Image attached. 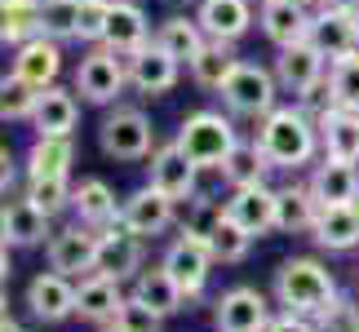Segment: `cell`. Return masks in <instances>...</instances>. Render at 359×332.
<instances>
[{
	"label": "cell",
	"instance_id": "603a6c76",
	"mask_svg": "<svg viewBox=\"0 0 359 332\" xmlns=\"http://www.w3.org/2000/svg\"><path fill=\"white\" fill-rule=\"evenodd\" d=\"M196 18L209 40H236L253 27V0H200Z\"/></svg>",
	"mask_w": 359,
	"mask_h": 332
},
{
	"label": "cell",
	"instance_id": "681fc988",
	"mask_svg": "<svg viewBox=\"0 0 359 332\" xmlns=\"http://www.w3.org/2000/svg\"><path fill=\"white\" fill-rule=\"evenodd\" d=\"M0 332H27L22 324H13V319H5V324H0Z\"/></svg>",
	"mask_w": 359,
	"mask_h": 332
},
{
	"label": "cell",
	"instance_id": "d590c367",
	"mask_svg": "<svg viewBox=\"0 0 359 332\" xmlns=\"http://www.w3.org/2000/svg\"><path fill=\"white\" fill-rule=\"evenodd\" d=\"M204 240H209L213 261H222V266H240V261L248 257V248H253V235H248L231 213L217 217V221H213V230L204 235Z\"/></svg>",
	"mask_w": 359,
	"mask_h": 332
},
{
	"label": "cell",
	"instance_id": "484cf974",
	"mask_svg": "<svg viewBox=\"0 0 359 332\" xmlns=\"http://www.w3.org/2000/svg\"><path fill=\"white\" fill-rule=\"evenodd\" d=\"M311 240L320 248H328V253H351V248H359V209L355 204H328V209H320Z\"/></svg>",
	"mask_w": 359,
	"mask_h": 332
},
{
	"label": "cell",
	"instance_id": "db71d44e",
	"mask_svg": "<svg viewBox=\"0 0 359 332\" xmlns=\"http://www.w3.org/2000/svg\"><path fill=\"white\" fill-rule=\"evenodd\" d=\"M355 209H359V204H355Z\"/></svg>",
	"mask_w": 359,
	"mask_h": 332
},
{
	"label": "cell",
	"instance_id": "9c48e42d",
	"mask_svg": "<svg viewBox=\"0 0 359 332\" xmlns=\"http://www.w3.org/2000/svg\"><path fill=\"white\" fill-rule=\"evenodd\" d=\"M213 253H209V240L204 235H191L182 230L177 240L164 248V270L177 279V288L187 293V301H196L204 293V284H209V275H213Z\"/></svg>",
	"mask_w": 359,
	"mask_h": 332
},
{
	"label": "cell",
	"instance_id": "e575fe53",
	"mask_svg": "<svg viewBox=\"0 0 359 332\" xmlns=\"http://www.w3.org/2000/svg\"><path fill=\"white\" fill-rule=\"evenodd\" d=\"M5 213H9V244H13V248L49 244V235H53V230H49V221H53V217H49L45 209H36V204L27 200V195H22V200H13Z\"/></svg>",
	"mask_w": 359,
	"mask_h": 332
},
{
	"label": "cell",
	"instance_id": "2e32d148",
	"mask_svg": "<svg viewBox=\"0 0 359 332\" xmlns=\"http://www.w3.org/2000/svg\"><path fill=\"white\" fill-rule=\"evenodd\" d=\"M124 67H129V89L147 93V98H160V93H169L177 85V76H182V62L169 58L156 40L142 49H133L129 58H124Z\"/></svg>",
	"mask_w": 359,
	"mask_h": 332
},
{
	"label": "cell",
	"instance_id": "74e56055",
	"mask_svg": "<svg viewBox=\"0 0 359 332\" xmlns=\"http://www.w3.org/2000/svg\"><path fill=\"white\" fill-rule=\"evenodd\" d=\"M40 27L53 40H80V0H40Z\"/></svg>",
	"mask_w": 359,
	"mask_h": 332
},
{
	"label": "cell",
	"instance_id": "3957f363",
	"mask_svg": "<svg viewBox=\"0 0 359 332\" xmlns=\"http://www.w3.org/2000/svg\"><path fill=\"white\" fill-rule=\"evenodd\" d=\"M98 146H102V155H111L120 164L151 160V151H156V129H151L147 111L111 106L102 116V124H98Z\"/></svg>",
	"mask_w": 359,
	"mask_h": 332
},
{
	"label": "cell",
	"instance_id": "f907efd6",
	"mask_svg": "<svg viewBox=\"0 0 359 332\" xmlns=\"http://www.w3.org/2000/svg\"><path fill=\"white\" fill-rule=\"evenodd\" d=\"M311 9H324V5H337V0H306Z\"/></svg>",
	"mask_w": 359,
	"mask_h": 332
},
{
	"label": "cell",
	"instance_id": "5b68a950",
	"mask_svg": "<svg viewBox=\"0 0 359 332\" xmlns=\"http://www.w3.org/2000/svg\"><path fill=\"white\" fill-rule=\"evenodd\" d=\"M80 102L89 106H116V98L129 89V67H124V53H111L107 45H93L76 67V85Z\"/></svg>",
	"mask_w": 359,
	"mask_h": 332
},
{
	"label": "cell",
	"instance_id": "816d5d0a",
	"mask_svg": "<svg viewBox=\"0 0 359 332\" xmlns=\"http://www.w3.org/2000/svg\"><path fill=\"white\" fill-rule=\"evenodd\" d=\"M102 332H124V328H120V324H107V328H102Z\"/></svg>",
	"mask_w": 359,
	"mask_h": 332
},
{
	"label": "cell",
	"instance_id": "cb8c5ba5",
	"mask_svg": "<svg viewBox=\"0 0 359 332\" xmlns=\"http://www.w3.org/2000/svg\"><path fill=\"white\" fill-rule=\"evenodd\" d=\"M226 213L257 240V235L275 230V191H271L266 182H257V186H236V191H231V200H226Z\"/></svg>",
	"mask_w": 359,
	"mask_h": 332
},
{
	"label": "cell",
	"instance_id": "d4e9b609",
	"mask_svg": "<svg viewBox=\"0 0 359 332\" xmlns=\"http://www.w3.org/2000/svg\"><path fill=\"white\" fill-rule=\"evenodd\" d=\"M315 217H320V200L306 182H293V186H280L275 191V230L284 235H311L315 230Z\"/></svg>",
	"mask_w": 359,
	"mask_h": 332
},
{
	"label": "cell",
	"instance_id": "b9f144b4",
	"mask_svg": "<svg viewBox=\"0 0 359 332\" xmlns=\"http://www.w3.org/2000/svg\"><path fill=\"white\" fill-rule=\"evenodd\" d=\"M107 13H111V0H80V40L85 45H102Z\"/></svg>",
	"mask_w": 359,
	"mask_h": 332
},
{
	"label": "cell",
	"instance_id": "52a82bcc",
	"mask_svg": "<svg viewBox=\"0 0 359 332\" xmlns=\"http://www.w3.org/2000/svg\"><path fill=\"white\" fill-rule=\"evenodd\" d=\"M306 40L324 53L328 62L359 53V0H337V5L315 9Z\"/></svg>",
	"mask_w": 359,
	"mask_h": 332
},
{
	"label": "cell",
	"instance_id": "4dcf8cb0",
	"mask_svg": "<svg viewBox=\"0 0 359 332\" xmlns=\"http://www.w3.org/2000/svg\"><path fill=\"white\" fill-rule=\"evenodd\" d=\"M187 67H191V80H196L200 89H222L231 80V71L240 67V58H236V45H231V40H204V49Z\"/></svg>",
	"mask_w": 359,
	"mask_h": 332
},
{
	"label": "cell",
	"instance_id": "d6986e66",
	"mask_svg": "<svg viewBox=\"0 0 359 332\" xmlns=\"http://www.w3.org/2000/svg\"><path fill=\"white\" fill-rule=\"evenodd\" d=\"M124 288H120V279H111V275H85V279L76 284V314L85 324H98V328H107V324H116V314H120V306H124Z\"/></svg>",
	"mask_w": 359,
	"mask_h": 332
},
{
	"label": "cell",
	"instance_id": "30bf717a",
	"mask_svg": "<svg viewBox=\"0 0 359 332\" xmlns=\"http://www.w3.org/2000/svg\"><path fill=\"white\" fill-rule=\"evenodd\" d=\"M45 261H49V270L67 275V279H76V275H93V261H98V230L85 226V221L53 230L49 244H45Z\"/></svg>",
	"mask_w": 359,
	"mask_h": 332
},
{
	"label": "cell",
	"instance_id": "4316f807",
	"mask_svg": "<svg viewBox=\"0 0 359 332\" xmlns=\"http://www.w3.org/2000/svg\"><path fill=\"white\" fill-rule=\"evenodd\" d=\"M72 209H76V221L102 230V226H111V221L120 217V200H116V191L107 186L102 177H85V182L72 191Z\"/></svg>",
	"mask_w": 359,
	"mask_h": 332
},
{
	"label": "cell",
	"instance_id": "60d3db41",
	"mask_svg": "<svg viewBox=\"0 0 359 332\" xmlns=\"http://www.w3.org/2000/svg\"><path fill=\"white\" fill-rule=\"evenodd\" d=\"M116 324H120L124 332H160V328H164V314H156V310L147 306V301L129 297V301H124V306H120Z\"/></svg>",
	"mask_w": 359,
	"mask_h": 332
},
{
	"label": "cell",
	"instance_id": "7c38bea8",
	"mask_svg": "<svg viewBox=\"0 0 359 332\" xmlns=\"http://www.w3.org/2000/svg\"><path fill=\"white\" fill-rule=\"evenodd\" d=\"M98 275H111V279H137L142 275V235L129 230L124 221L116 217L111 226L98 230V261H93Z\"/></svg>",
	"mask_w": 359,
	"mask_h": 332
},
{
	"label": "cell",
	"instance_id": "f1b7e54d",
	"mask_svg": "<svg viewBox=\"0 0 359 332\" xmlns=\"http://www.w3.org/2000/svg\"><path fill=\"white\" fill-rule=\"evenodd\" d=\"M320 142H324V155L359 164V111H351V106L324 111L320 116Z\"/></svg>",
	"mask_w": 359,
	"mask_h": 332
},
{
	"label": "cell",
	"instance_id": "ffe728a7",
	"mask_svg": "<svg viewBox=\"0 0 359 332\" xmlns=\"http://www.w3.org/2000/svg\"><path fill=\"white\" fill-rule=\"evenodd\" d=\"M306 186L315 191L320 209H328V204H359V164H355V160L324 155V160L311 169Z\"/></svg>",
	"mask_w": 359,
	"mask_h": 332
},
{
	"label": "cell",
	"instance_id": "5bb4252c",
	"mask_svg": "<svg viewBox=\"0 0 359 332\" xmlns=\"http://www.w3.org/2000/svg\"><path fill=\"white\" fill-rule=\"evenodd\" d=\"M271 71H275V80H280L284 93L302 98V93H311L328 76V58L311 45V40H297V45H284L280 53H275V67H271Z\"/></svg>",
	"mask_w": 359,
	"mask_h": 332
},
{
	"label": "cell",
	"instance_id": "8d00e7d4",
	"mask_svg": "<svg viewBox=\"0 0 359 332\" xmlns=\"http://www.w3.org/2000/svg\"><path fill=\"white\" fill-rule=\"evenodd\" d=\"M40 89H32L18 71H5L0 76V124H18V120H32Z\"/></svg>",
	"mask_w": 359,
	"mask_h": 332
},
{
	"label": "cell",
	"instance_id": "ee69618b",
	"mask_svg": "<svg viewBox=\"0 0 359 332\" xmlns=\"http://www.w3.org/2000/svg\"><path fill=\"white\" fill-rule=\"evenodd\" d=\"M266 332H320V324H315L311 314H293V310H284V314H275V319H271Z\"/></svg>",
	"mask_w": 359,
	"mask_h": 332
},
{
	"label": "cell",
	"instance_id": "d6a6232c",
	"mask_svg": "<svg viewBox=\"0 0 359 332\" xmlns=\"http://www.w3.org/2000/svg\"><path fill=\"white\" fill-rule=\"evenodd\" d=\"M204 40L209 36H204L200 18H187V13H173V18H164L156 27V45L169 53V58H177V62H191L204 49Z\"/></svg>",
	"mask_w": 359,
	"mask_h": 332
},
{
	"label": "cell",
	"instance_id": "8fae6325",
	"mask_svg": "<svg viewBox=\"0 0 359 332\" xmlns=\"http://www.w3.org/2000/svg\"><path fill=\"white\" fill-rule=\"evenodd\" d=\"M271 319H275V314H271L266 293H257V288H248V284L226 288V293L213 301L217 332H266Z\"/></svg>",
	"mask_w": 359,
	"mask_h": 332
},
{
	"label": "cell",
	"instance_id": "8992f818",
	"mask_svg": "<svg viewBox=\"0 0 359 332\" xmlns=\"http://www.w3.org/2000/svg\"><path fill=\"white\" fill-rule=\"evenodd\" d=\"M222 102L231 116H244V120H262V116H271L275 111V93H280V80H275L271 67H257V62H244L231 71V80L222 89Z\"/></svg>",
	"mask_w": 359,
	"mask_h": 332
},
{
	"label": "cell",
	"instance_id": "f35d334b",
	"mask_svg": "<svg viewBox=\"0 0 359 332\" xmlns=\"http://www.w3.org/2000/svg\"><path fill=\"white\" fill-rule=\"evenodd\" d=\"M72 182L67 177H27V191L22 195L36 204V209H45L49 217H58L62 209H72Z\"/></svg>",
	"mask_w": 359,
	"mask_h": 332
},
{
	"label": "cell",
	"instance_id": "ba28073f",
	"mask_svg": "<svg viewBox=\"0 0 359 332\" xmlns=\"http://www.w3.org/2000/svg\"><path fill=\"white\" fill-rule=\"evenodd\" d=\"M147 182L156 186V191H164L169 200H177V204H191L200 195V164L182 151V142H164V146H156L151 151V164H147Z\"/></svg>",
	"mask_w": 359,
	"mask_h": 332
},
{
	"label": "cell",
	"instance_id": "e0dca14e",
	"mask_svg": "<svg viewBox=\"0 0 359 332\" xmlns=\"http://www.w3.org/2000/svg\"><path fill=\"white\" fill-rule=\"evenodd\" d=\"M27 310L36 314L40 324H62L76 314V284L58 270H40L32 284H27Z\"/></svg>",
	"mask_w": 359,
	"mask_h": 332
},
{
	"label": "cell",
	"instance_id": "c3c4849f",
	"mask_svg": "<svg viewBox=\"0 0 359 332\" xmlns=\"http://www.w3.org/2000/svg\"><path fill=\"white\" fill-rule=\"evenodd\" d=\"M9 319V297H5V284H0V324Z\"/></svg>",
	"mask_w": 359,
	"mask_h": 332
},
{
	"label": "cell",
	"instance_id": "7dc6e473",
	"mask_svg": "<svg viewBox=\"0 0 359 332\" xmlns=\"http://www.w3.org/2000/svg\"><path fill=\"white\" fill-rule=\"evenodd\" d=\"M0 244H9V213L0 209Z\"/></svg>",
	"mask_w": 359,
	"mask_h": 332
},
{
	"label": "cell",
	"instance_id": "f546056e",
	"mask_svg": "<svg viewBox=\"0 0 359 332\" xmlns=\"http://www.w3.org/2000/svg\"><path fill=\"white\" fill-rule=\"evenodd\" d=\"M76 164V142L72 137H40L27 146V177H72Z\"/></svg>",
	"mask_w": 359,
	"mask_h": 332
},
{
	"label": "cell",
	"instance_id": "7402d4cb",
	"mask_svg": "<svg viewBox=\"0 0 359 332\" xmlns=\"http://www.w3.org/2000/svg\"><path fill=\"white\" fill-rule=\"evenodd\" d=\"M102 45L111 53H124L129 58L133 49L151 45V22L137 0H111V13H107V32H102Z\"/></svg>",
	"mask_w": 359,
	"mask_h": 332
},
{
	"label": "cell",
	"instance_id": "4fadbf2b",
	"mask_svg": "<svg viewBox=\"0 0 359 332\" xmlns=\"http://www.w3.org/2000/svg\"><path fill=\"white\" fill-rule=\"evenodd\" d=\"M120 221L129 230H137L142 240H156V235H164L177 221V200H169L164 191H156V186H137L133 195H124L120 200Z\"/></svg>",
	"mask_w": 359,
	"mask_h": 332
},
{
	"label": "cell",
	"instance_id": "6da1fadb",
	"mask_svg": "<svg viewBox=\"0 0 359 332\" xmlns=\"http://www.w3.org/2000/svg\"><path fill=\"white\" fill-rule=\"evenodd\" d=\"M257 146L266 151L271 169H302L320 151V120L306 106H275L271 116L257 120Z\"/></svg>",
	"mask_w": 359,
	"mask_h": 332
},
{
	"label": "cell",
	"instance_id": "277c9868",
	"mask_svg": "<svg viewBox=\"0 0 359 332\" xmlns=\"http://www.w3.org/2000/svg\"><path fill=\"white\" fill-rule=\"evenodd\" d=\"M177 142H182V151L200 169H222V160L240 142V133L231 124V116H222V111H191L182 120V129H177Z\"/></svg>",
	"mask_w": 359,
	"mask_h": 332
},
{
	"label": "cell",
	"instance_id": "7bdbcfd3",
	"mask_svg": "<svg viewBox=\"0 0 359 332\" xmlns=\"http://www.w3.org/2000/svg\"><path fill=\"white\" fill-rule=\"evenodd\" d=\"M315 324H320V332H359V301L337 297V301H333V306H328Z\"/></svg>",
	"mask_w": 359,
	"mask_h": 332
},
{
	"label": "cell",
	"instance_id": "1f68e13d",
	"mask_svg": "<svg viewBox=\"0 0 359 332\" xmlns=\"http://www.w3.org/2000/svg\"><path fill=\"white\" fill-rule=\"evenodd\" d=\"M36 36H45V27H40V0H0V45L18 49Z\"/></svg>",
	"mask_w": 359,
	"mask_h": 332
},
{
	"label": "cell",
	"instance_id": "f5cc1de1",
	"mask_svg": "<svg viewBox=\"0 0 359 332\" xmlns=\"http://www.w3.org/2000/svg\"><path fill=\"white\" fill-rule=\"evenodd\" d=\"M0 146H5V142H0Z\"/></svg>",
	"mask_w": 359,
	"mask_h": 332
},
{
	"label": "cell",
	"instance_id": "bcb514c9",
	"mask_svg": "<svg viewBox=\"0 0 359 332\" xmlns=\"http://www.w3.org/2000/svg\"><path fill=\"white\" fill-rule=\"evenodd\" d=\"M13 275V266H9V244H0V284H5Z\"/></svg>",
	"mask_w": 359,
	"mask_h": 332
},
{
	"label": "cell",
	"instance_id": "f6af8a7d",
	"mask_svg": "<svg viewBox=\"0 0 359 332\" xmlns=\"http://www.w3.org/2000/svg\"><path fill=\"white\" fill-rule=\"evenodd\" d=\"M13 177H18V164H13V155H9V146H0V195L13 186Z\"/></svg>",
	"mask_w": 359,
	"mask_h": 332
},
{
	"label": "cell",
	"instance_id": "ab89813d",
	"mask_svg": "<svg viewBox=\"0 0 359 332\" xmlns=\"http://www.w3.org/2000/svg\"><path fill=\"white\" fill-rule=\"evenodd\" d=\"M328 80H333V98H337V106L359 111V53L328 62Z\"/></svg>",
	"mask_w": 359,
	"mask_h": 332
},
{
	"label": "cell",
	"instance_id": "ac0fdd59",
	"mask_svg": "<svg viewBox=\"0 0 359 332\" xmlns=\"http://www.w3.org/2000/svg\"><path fill=\"white\" fill-rule=\"evenodd\" d=\"M9 71H18L32 89L58 85V76H62V40L36 36V40H27V45H18V49H13V67H9Z\"/></svg>",
	"mask_w": 359,
	"mask_h": 332
},
{
	"label": "cell",
	"instance_id": "9a60e30c",
	"mask_svg": "<svg viewBox=\"0 0 359 332\" xmlns=\"http://www.w3.org/2000/svg\"><path fill=\"white\" fill-rule=\"evenodd\" d=\"M311 18H315V9L306 5V0H257V27H262V36H266L275 49L306 40Z\"/></svg>",
	"mask_w": 359,
	"mask_h": 332
},
{
	"label": "cell",
	"instance_id": "836d02e7",
	"mask_svg": "<svg viewBox=\"0 0 359 332\" xmlns=\"http://www.w3.org/2000/svg\"><path fill=\"white\" fill-rule=\"evenodd\" d=\"M222 182L236 191V186H257V182H266V173H271V160H266V151L257 146V137L253 142H236L231 146V155L222 160Z\"/></svg>",
	"mask_w": 359,
	"mask_h": 332
},
{
	"label": "cell",
	"instance_id": "83f0119b",
	"mask_svg": "<svg viewBox=\"0 0 359 332\" xmlns=\"http://www.w3.org/2000/svg\"><path fill=\"white\" fill-rule=\"evenodd\" d=\"M129 297L147 301V306L156 310V314H164V319H169V314H177V310L187 306V293L177 288V279H173V275L164 270V261H160V266H151V270H142V275H137V279H133V293H129Z\"/></svg>",
	"mask_w": 359,
	"mask_h": 332
},
{
	"label": "cell",
	"instance_id": "7a4b0ae2",
	"mask_svg": "<svg viewBox=\"0 0 359 332\" xmlns=\"http://www.w3.org/2000/svg\"><path fill=\"white\" fill-rule=\"evenodd\" d=\"M271 293H275V301H280L284 310L311 314V319H320V314L341 297L333 270H328L324 261H315V257H288V261H280Z\"/></svg>",
	"mask_w": 359,
	"mask_h": 332
},
{
	"label": "cell",
	"instance_id": "44dd1931",
	"mask_svg": "<svg viewBox=\"0 0 359 332\" xmlns=\"http://www.w3.org/2000/svg\"><path fill=\"white\" fill-rule=\"evenodd\" d=\"M76 120H80V98L76 89H62V85H49L40 89L36 111H32V129L40 137H72L76 133Z\"/></svg>",
	"mask_w": 359,
	"mask_h": 332
}]
</instances>
